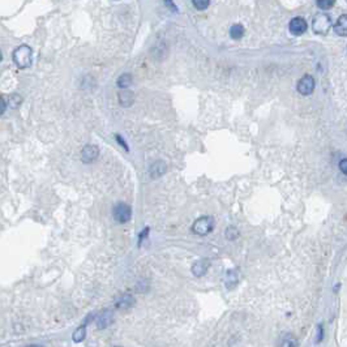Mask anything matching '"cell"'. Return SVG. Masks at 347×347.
Returning <instances> with one entry per match:
<instances>
[{
  "label": "cell",
  "instance_id": "1",
  "mask_svg": "<svg viewBox=\"0 0 347 347\" xmlns=\"http://www.w3.org/2000/svg\"><path fill=\"white\" fill-rule=\"evenodd\" d=\"M12 59L16 67L20 69H27L31 65V60H33V51L27 45H21L17 49H15L13 53H12Z\"/></svg>",
  "mask_w": 347,
  "mask_h": 347
},
{
  "label": "cell",
  "instance_id": "2",
  "mask_svg": "<svg viewBox=\"0 0 347 347\" xmlns=\"http://www.w3.org/2000/svg\"><path fill=\"white\" fill-rule=\"evenodd\" d=\"M330 27H332V19H330V16L328 13L320 12L313 17L312 29L316 34H326L330 30Z\"/></svg>",
  "mask_w": 347,
  "mask_h": 347
},
{
  "label": "cell",
  "instance_id": "3",
  "mask_svg": "<svg viewBox=\"0 0 347 347\" xmlns=\"http://www.w3.org/2000/svg\"><path fill=\"white\" fill-rule=\"evenodd\" d=\"M214 229V219L209 215H204V217L197 218L193 225H192V233L200 237H205L208 234H210Z\"/></svg>",
  "mask_w": 347,
  "mask_h": 347
},
{
  "label": "cell",
  "instance_id": "4",
  "mask_svg": "<svg viewBox=\"0 0 347 347\" xmlns=\"http://www.w3.org/2000/svg\"><path fill=\"white\" fill-rule=\"evenodd\" d=\"M112 217L118 223H127L132 218V208L128 204L119 202L112 209Z\"/></svg>",
  "mask_w": 347,
  "mask_h": 347
},
{
  "label": "cell",
  "instance_id": "5",
  "mask_svg": "<svg viewBox=\"0 0 347 347\" xmlns=\"http://www.w3.org/2000/svg\"><path fill=\"white\" fill-rule=\"evenodd\" d=\"M315 86H316L315 79L311 75H304L300 80L297 81L296 89L301 96H311L315 92Z\"/></svg>",
  "mask_w": 347,
  "mask_h": 347
},
{
  "label": "cell",
  "instance_id": "6",
  "mask_svg": "<svg viewBox=\"0 0 347 347\" xmlns=\"http://www.w3.org/2000/svg\"><path fill=\"white\" fill-rule=\"evenodd\" d=\"M114 322V313L111 309H103L102 312H99L94 319V324L97 329H106Z\"/></svg>",
  "mask_w": 347,
  "mask_h": 347
},
{
  "label": "cell",
  "instance_id": "7",
  "mask_svg": "<svg viewBox=\"0 0 347 347\" xmlns=\"http://www.w3.org/2000/svg\"><path fill=\"white\" fill-rule=\"evenodd\" d=\"M99 157V149L96 145H85L84 148L81 149L80 158L84 163H92L94 160H97V158Z\"/></svg>",
  "mask_w": 347,
  "mask_h": 347
},
{
  "label": "cell",
  "instance_id": "8",
  "mask_svg": "<svg viewBox=\"0 0 347 347\" xmlns=\"http://www.w3.org/2000/svg\"><path fill=\"white\" fill-rule=\"evenodd\" d=\"M289 29L293 35H301L307 31V21L303 17H295L289 24Z\"/></svg>",
  "mask_w": 347,
  "mask_h": 347
},
{
  "label": "cell",
  "instance_id": "9",
  "mask_svg": "<svg viewBox=\"0 0 347 347\" xmlns=\"http://www.w3.org/2000/svg\"><path fill=\"white\" fill-rule=\"evenodd\" d=\"M166 171H167V166H166L163 160H157V162H154V163L150 166V168H149V175H150L152 179H158V178H160Z\"/></svg>",
  "mask_w": 347,
  "mask_h": 347
},
{
  "label": "cell",
  "instance_id": "10",
  "mask_svg": "<svg viewBox=\"0 0 347 347\" xmlns=\"http://www.w3.org/2000/svg\"><path fill=\"white\" fill-rule=\"evenodd\" d=\"M209 260H198V261H196V263L192 265V273H193V275H196V277H202V275L206 274V271L209 270Z\"/></svg>",
  "mask_w": 347,
  "mask_h": 347
},
{
  "label": "cell",
  "instance_id": "11",
  "mask_svg": "<svg viewBox=\"0 0 347 347\" xmlns=\"http://www.w3.org/2000/svg\"><path fill=\"white\" fill-rule=\"evenodd\" d=\"M134 102V96L133 93L130 92L128 89H122V92L119 93V103L123 107H130L132 106Z\"/></svg>",
  "mask_w": 347,
  "mask_h": 347
},
{
  "label": "cell",
  "instance_id": "12",
  "mask_svg": "<svg viewBox=\"0 0 347 347\" xmlns=\"http://www.w3.org/2000/svg\"><path fill=\"white\" fill-rule=\"evenodd\" d=\"M334 31L340 37H347V15H341L334 25Z\"/></svg>",
  "mask_w": 347,
  "mask_h": 347
},
{
  "label": "cell",
  "instance_id": "13",
  "mask_svg": "<svg viewBox=\"0 0 347 347\" xmlns=\"http://www.w3.org/2000/svg\"><path fill=\"white\" fill-rule=\"evenodd\" d=\"M132 82H133V77L131 73H123L116 80V85L120 89H128L132 85Z\"/></svg>",
  "mask_w": 347,
  "mask_h": 347
},
{
  "label": "cell",
  "instance_id": "14",
  "mask_svg": "<svg viewBox=\"0 0 347 347\" xmlns=\"http://www.w3.org/2000/svg\"><path fill=\"white\" fill-rule=\"evenodd\" d=\"M134 297L132 295H123L118 301H116V308L118 309H128L133 307Z\"/></svg>",
  "mask_w": 347,
  "mask_h": 347
},
{
  "label": "cell",
  "instance_id": "15",
  "mask_svg": "<svg viewBox=\"0 0 347 347\" xmlns=\"http://www.w3.org/2000/svg\"><path fill=\"white\" fill-rule=\"evenodd\" d=\"M238 282H239V273H238V270L227 271V274H226V278H225L226 286L229 287V289H233V287L237 286Z\"/></svg>",
  "mask_w": 347,
  "mask_h": 347
},
{
  "label": "cell",
  "instance_id": "16",
  "mask_svg": "<svg viewBox=\"0 0 347 347\" xmlns=\"http://www.w3.org/2000/svg\"><path fill=\"white\" fill-rule=\"evenodd\" d=\"M230 35L235 41H239V39L243 38V35H244V27H243V25H240V24L233 25L231 29H230Z\"/></svg>",
  "mask_w": 347,
  "mask_h": 347
},
{
  "label": "cell",
  "instance_id": "17",
  "mask_svg": "<svg viewBox=\"0 0 347 347\" xmlns=\"http://www.w3.org/2000/svg\"><path fill=\"white\" fill-rule=\"evenodd\" d=\"M85 337H86V324L81 325V326H79L75 330V333H73V341L75 342H81V341L85 340Z\"/></svg>",
  "mask_w": 347,
  "mask_h": 347
},
{
  "label": "cell",
  "instance_id": "18",
  "mask_svg": "<svg viewBox=\"0 0 347 347\" xmlns=\"http://www.w3.org/2000/svg\"><path fill=\"white\" fill-rule=\"evenodd\" d=\"M225 234H226V239H227V240H235V239H238V238H239V230H238L237 227H234V226H230V227H227Z\"/></svg>",
  "mask_w": 347,
  "mask_h": 347
},
{
  "label": "cell",
  "instance_id": "19",
  "mask_svg": "<svg viewBox=\"0 0 347 347\" xmlns=\"http://www.w3.org/2000/svg\"><path fill=\"white\" fill-rule=\"evenodd\" d=\"M334 3H336V0H316L317 7L320 8V9H322V11H328V9H330V8L334 5Z\"/></svg>",
  "mask_w": 347,
  "mask_h": 347
},
{
  "label": "cell",
  "instance_id": "20",
  "mask_svg": "<svg viewBox=\"0 0 347 347\" xmlns=\"http://www.w3.org/2000/svg\"><path fill=\"white\" fill-rule=\"evenodd\" d=\"M192 4L197 11H205L209 7L210 0H192Z\"/></svg>",
  "mask_w": 347,
  "mask_h": 347
},
{
  "label": "cell",
  "instance_id": "21",
  "mask_svg": "<svg viewBox=\"0 0 347 347\" xmlns=\"http://www.w3.org/2000/svg\"><path fill=\"white\" fill-rule=\"evenodd\" d=\"M7 108H8V102L3 98V97L0 96V116L7 111Z\"/></svg>",
  "mask_w": 347,
  "mask_h": 347
},
{
  "label": "cell",
  "instance_id": "22",
  "mask_svg": "<svg viewBox=\"0 0 347 347\" xmlns=\"http://www.w3.org/2000/svg\"><path fill=\"white\" fill-rule=\"evenodd\" d=\"M338 167H340V170L342 171V174L347 175V158H344V160H340V164H338Z\"/></svg>",
  "mask_w": 347,
  "mask_h": 347
},
{
  "label": "cell",
  "instance_id": "23",
  "mask_svg": "<svg viewBox=\"0 0 347 347\" xmlns=\"http://www.w3.org/2000/svg\"><path fill=\"white\" fill-rule=\"evenodd\" d=\"M317 330H319V336H317V340L321 341V340H322V337H324V329H322V326H321V325H319V326H317Z\"/></svg>",
  "mask_w": 347,
  "mask_h": 347
},
{
  "label": "cell",
  "instance_id": "24",
  "mask_svg": "<svg viewBox=\"0 0 347 347\" xmlns=\"http://www.w3.org/2000/svg\"><path fill=\"white\" fill-rule=\"evenodd\" d=\"M164 4H166L167 7H171L174 11H176V7L172 4V0H164Z\"/></svg>",
  "mask_w": 347,
  "mask_h": 347
},
{
  "label": "cell",
  "instance_id": "25",
  "mask_svg": "<svg viewBox=\"0 0 347 347\" xmlns=\"http://www.w3.org/2000/svg\"><path fill=\"white\" fill-rule=\"evenodd\" d=\"M1 59H3V55H1V51H0V61H1Z\"/></svg>",
  "mask_w": 347,
  "mask_h": 347
},
{
  "label": "cell",
  "instance_id": "26",
  "mask_svg": "<svg viewBox=\"0 0 347 347\" xmlns=\"http://www.w3.org/2000/svg\"><path fill=\"white\" fill-rule=\"evenodd\" d=\"M114 1H118V0H114Z\"/></svg>",
  "mask_w": 347,
  "mask_h": 347
},
{
  "label": "cell",
  "instance_id": "27",
  "mask_svg": "<svg viewBox=\"0 0 347 347\" xmlns=\"http://www.w3.org/2000/svg\"><path fill=\"white\" fill-rule=\"evenodd\" d=\"M346 3H347V0H346Z\"/></svg>",
  "mask_w": 347,
  "mask_h": 347
}]
</instances>
